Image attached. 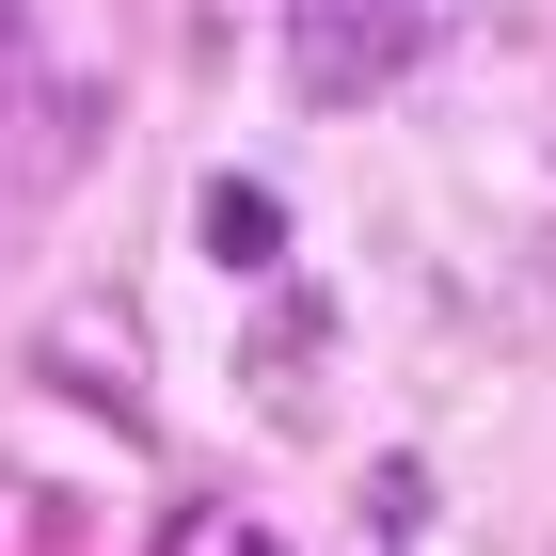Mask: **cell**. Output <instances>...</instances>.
<instances>
[{
    "mask_svg": "<svg viewBox=\"0 0 556 556\" xmlns=\"http://www.w3.org/2000/svg\"><path fill=\"white\" fill-rule=\"evenodd\" d=\"M414 64H429V0H302V16H287L302 112H382Z\"/></svg>",
    "mask_w": 556,
    "mask_h": 556,
    "instance_id": "cell-1",
    "label": "cell"
},
{
    "mask_svg": "<svg viewBox=\"0 0 556 556\" xmlns=\"http://www.w3.org/2000/svg\"><path fill=\"white\" fill-rule=\"evenodd\" d=\"M318 350H334V302H318V287H270L239 366H255V397H270V414H302V397H318Z\"/></svg>",
    "mask_w": 556,
    "mask_h": 556,
    "instance_id": "cell-2",
    "label": "cell"
},
{
    "mask_svg": "<svg viewBox=\"0 0 556 556\" xmlns=\"http://www.w3.org/2000/svg\"><path fill=\"white\" fill-rule=\"evenodd\" d=\"M191 239H207L223 270H255V287L287 270V207H270L255 175H207V191H191Z\"/></svg>",
    "mask_w": 556,
    "mask_h": 556,
    "instance_id": "cell-3",
    "label": "cell"
},
{
    "mask_svg": "<svg viewBox=\"0 0 556 556\" xmlns=\"http://www.w3.org/2000/svg\"><path fill=\"white\" fill-rule=\"evenodd\" d=\"M0 80H16V0H0Z\"/></svg>",
    "mask_w": 556,
    "mask_h": 556,
    "instance_id": "cell-4",
    "label": "cell"
},
{
    "mask_svg": "<svg viewBox=\"0 0 556 556\" xmlns=\"http://www.w3.org/2000/svg\"><path fill=\"white\" fill-rule=\"evenodd\" d=\"M239 556H270V541H239Z\"/></svg>",
    "mask_w": 556,
    "mask_h": 556,
    "instance_id": "cell-5",
    "label": "cell"
}]
</instances>
